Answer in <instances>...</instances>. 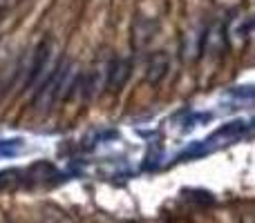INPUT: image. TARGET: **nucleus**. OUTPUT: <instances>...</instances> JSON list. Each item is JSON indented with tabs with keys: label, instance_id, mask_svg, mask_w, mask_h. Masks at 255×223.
<instances>
[{
	"label": "nucleus",
	"instance_id": "f257e3e1",
	"mask_svg": "<svg viewBox=\"0 0 255 223\" xmlns=\"http://www.w3.org/2000/svg\"><path fill=\"white\" fill-rule=\"evenodd\" d=\"M126 78H128V65L124 61H115L110 65V80H108V87L119 89L121 85L126 83Z\"/></svg>",
	"mask_w": 255,
	"mask_h": 223
}]
</instances>
